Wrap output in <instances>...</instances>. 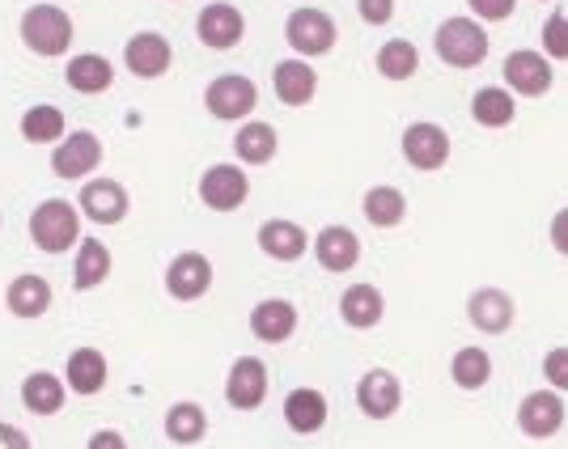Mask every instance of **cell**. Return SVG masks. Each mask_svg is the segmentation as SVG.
Segmentation results:
<instances>
[{
  "mask_svg": "<svg viewBox=\"0 0 568 449\" xmlns=\"http://www.w3.org/2000/svg\"><path fill=\"white\" fill-rule=\"evenodd\" d=\"M94 166H102V141L94 132H69L60 136V149L51 157V170L60 178H85Z\"/></svg>",
  "mask_w": 568,
  "mask_h": 449,
  "instance_id": "cell-12",
  "label": "cell"
},
{
  "mask_svg": "<svg viewBox=\"0 0 568 449\" xmlns=\"http://www.w3.org/2000/svg\"><path fill=\"white\" fill-rule=\"evenodd\" d=\"M284 425L293 428V432H318V428L327 425V399L318 395V390H310V386H297L288 399H284Z\"/></svg>",
  "mask_w": 568,
  "mask_h": 449,
  "instance_id": "cell-23",
  "label": "cell"
},
{
  "mask_svg": "<svg viewBox=\"0 0 568 449\" xmlns=\"http://www.w3.org/2000/svg\"><path fill=\"white\" fill-rule=\"evenodd\" d=\"M64 81H69V90H77V94H102V90H111L115 69H111L106 55L81 51V55H72L69 64H64Z\"/></svg>",
  "mask_w": 568,
  "mask_h": 449,
  "instance_id": "cell-20",
  "label": "cell"
},
{
  "mask_svg": "<svg viewBox=\"0 0 568 449\" xmlns=\"http://www.w3.org/2000/svg\"><path fill=\"white\" fill-rule=\"evenodd\" d=\"M234 153L246 166H263L276 157V127L272 123H246L234 136Z\"/></svg>",
  "mask_w": 568,
  "mask_h": 449,
  "instance_id": "cell-32",
  "label": "cell"
},
{
  "mask_svg": "<svg viewBox=\"0 0 568 449\" xmlns=\"http://www.w3.org/2000/svg\"><path fill=\"white\" fill-rule=\"evenodd\" d=\"M22 402L26 411H34V416H55L64 407V381L55 374H30L22 381Z\"/></svg>",
  "mask_w": 568,
  "mask_h": 449,
  "instance_id": "cell-29",
  "label": "cell"
},
{
  "mask_svg": "<svg viewBox=\"0 0 568 449\" xmlns=\"http://www.w3.org/2000/svg\"><path fill=\"white\" fill-rule=\"evenodd\" d=\"M64 381L77 395H98L106 386V356L98 348H77L69 356V365H64Z\"/></svg>",
  "mask_w": 568,
  "mask_h": 449,
  "instance_id": "cell-25",
  "label": "cell"
},
{
  "mask_svg": "<svg viewBox=\"0 0 568 449\" xmlns=\"http://www.w3.org/2000/svg\"><path fill=\"white\" fill-rule=\"evenodd\" d=\"M123 64H128L132 76L153 81V76H162V72L174 64V51H170V43L158 34V30H141L136 39H128V48H123Z\"/></svg>",
  "mask_w": 568,
  "mask_h": 449,
  "instance_id": "cell-14",
  "label": "cell"
},
{
  "mask_svg": "<svg viewBox=\"0 0 568 449\" xmlns=\"http://www.w3.org/2000/svg\"><path fill=\"white\" fill-rule=\"evenodd\" d=\"M433 48H437V55L450 69H475L488 55V30L475 22V18H450V22L437 25Z\"/></svg>",
  "mask_w": 568,
  "mask_h": 449,
  "instance_id": "cell-3",
  "label": "cell"
},
{
  "mask_svg": "<svg viewBox=\"0 0 568 449\" xmlns=\"http://www.w3.org/2000/svg\"><path fill=\"white\" fill-rule=\"evenodd\" d=\"M246 191H251V183H246L242 166H213L204 170V178H200V200L213 213H234V208H242L246 204Z\"/></svg>",
  "mask_w": 568,
  "mask_h": 449,
  "instance_id": "cell-9",
  "label": "cell"
},
{
  "mask_svg": "<svg viewBox=\"0 0 568 449\" xmlns=\"http://www.w3.org/2000/svg\"><path fill=\"white\" fill-rule=\"evenodd\" d=\"M314 255H318V263H323L327 272H348V267H356V259H361V242H356L353 229L327 225V229L318 234V242H314Z\"/></svg>",
  "mask_w": 568,
  "mask_h": 449,
  "instance_id": "cell-24",
  "label": "cell"
},
{
  "mask_svg": "<svg viewBox=\"0 0 568 449\" xmlns=\"http://www.w3.org/2000/svg\"><path fill=\"white\" fill-rule=\"evenodd\" d=\"M467 4H471V13L479 22H505L518 0H467Z\"/></svg>",
  "mask_w": 568,
  "mask_h": 449,
  "instance_id": "cell-39",
  "label": "cell"
},
{
  "mask_svg": "<svg viewBox=\"0 0 568 449\" xmlns=\"http://www.w3.org/2000/svg\"><path fill=\"white\" fill-rule=\"evenodd\" d=\"M72 18L60 4H30L22 13V43L34 55H64L72 48Z\"/></svg>",
  "mask_w": 568,
  "mask_h": 449,
  "instance_id": "cell-2",
  "label": "cell"
},
{
  "mask_svg": "<svg viewBox=\"0 0 568 449\" xmlns=\"http://www.w3.org/2000/svg\"><path fill=\"white\" fill-rule=\"evenodd\" d=\"M356 13L365 25H386L395 18V0H356Z\"/></svg>",
  "mask_w": 568,
  "mask_h": 449,
  "instance_id": "cell-38",
  "label": "cell"
},
{
  "mask_svg": "<svg viewBox=\"0 0 568 449\" xmlns=\"http://www.w3.org/2000/svg\"><path fill=\"white\" fill-rule=\"evenodd\" d=\"M255 102H260V90H255V81L251 76H216L213 85L204 90V106H209V115L213 119H225V123H234V119H246L255 111Z\"/></svg>",
  "mask_w": 568,
  "mask_h": 449,
  "instance_id": "cell-5",
  "label": "cell"
},
{
  "mask_svg": "<svg viewBox=\"0 0 568 449\" xmlns=\"http://www.w3.org/2000/svg\"><path fill=\"white\" fill-rule=\"evenodd\" d=\"M69 127H64V111L60 106H30L22 115V136L30 144H51L60 141Z\"/></svg>",
  "mask_w": 568,
  "mask_h": 449,
  "instance_id": "cell-33",
  "label": "cell"
},
{
  "mask_svg": "<svg viewBox=\"0 0 568 449\" xmlns=\"http://www.w3.org/2000/svg\"><path fill=\"white\" fill-rule=\"evenodd\" d=\"M544 378L551 381V390H568V348H551L544 356Z\"/></svg>",
  "mask_w": 568,
  "mask_h": 449,
  "instance_id": "cell-37",
  "label": "cell"
},
{
  "mask_svg": "<svg viewBox=\"0 0 568 449\" xmlns=\"http://www.w3.org/2000/svg\"><path fill=\"white\" fill-rule=\"evenodd\" d=\"M403 157L416 170H442L450 157V136L437 123H412L403 132Z\"/></svg>",
  "mask_w": 568,
  "mask_h": 449,
  "instance_id": "cell-8",
  "label": "cell"
},
{
  "mask_svg": "<svg viewBox=\"0 0 568 449\" xmlns=\"http://www.w3.org/2000/svg\"><path fill=\"white\" fill-rule=\"evenodd\" d=\"M356 402H361V411H365L369 420H390L403 402L399 378L386 374V369H369V374L361 378V386H356Z\"/></svg>",
  "mask_w": 568,
  "mask_h": 449,
  "instance_id": "cell-15",
  "label": "cell"
},
{
  "mask_svg": "<svg viewBox=\"0 0 568 449\" xmlns=\"http://www.w3.org/2000/svg\"><path fill=\"white\" fill-rule=\"evenodd\" d=\"M450 374H454V386L479 390V386H488V378H493V360H488L484 348H463V353H454Z\"/></svg>",
  "mask_w": 568,
  "mask_h": 449,
  "instance_id": "cell-34",
  "label": "cell"
},
{
  "mask_svg": "<svg viewBox=\"0 0 568 449\" xmlns=\"http://www.w3.org/2000/svg\"><path fill=\"white\" fill-rule=\"evenodd\" d=\"M77 208H81V216H90L94 225H119L128 216V208H132V200H128V187L115 183V178H94V183L81 187Z\"/></svg>",
  "mask_w": 568,
  "mask_h": 449,
  "instance_id": "cell-6",
  "label": "cell"
},
{
  "mask_svg": "<svg viewBox=\"0 0 568 449\" xmlns=\"http://www.w3.org/2000/svg\"><path fill=\"white\" fill-rule=\"evenodd\" d=\"M505 90L521 98H539L551 90V64L539 51H514L505 60Z\"/></svg>",
  "mask_w": 568,
  "mask_h": 449,
  "instance_id": "cell-13",
  "label": "cell"
},
{
  "mask_svg": "<svg viewBox=\"0 0 568 449\" xmlns=\"http://www.w3.org/2000/svg\"><path fill=\"white\" fill-rule=\"evenodd\" d=\"M204 432H209V416H204L200 402H174L170 407L166 437L174 446H195V441H204Z\"/></svg>",
  "mask_w": 568,
  "mask_h": 449,
  "instance_id": "cell-30",
  "label": "cell"
},
{
  "mask_svg": "<svg viewBox=\"0 0 568 449\" xmlns=\"http://www.w3.org/2000/svg\"><path fill=\"white\" fill-rule=\"evenodd\" d=\"M225 399L237 411H255L267 399V365L255 360V356H237L234 369H230V381H225Z\"/></svg>",
  "mask_w": 568,
  "mask_h": 449,
  "instance_id": "cell-11",
  "label": "cell"
},
{
  "mask_svg": "<svg viewBox=\"0 0 568 449\" xmlns=\"http://www.w3.org/2000/svg\"><path fill=\"white\" fill-rule=\"evenodd\" d=\"M251 331L260 335L263 344H284L288 335L297 331V309L281 302V297H267L251 309Z\"/></svg>",
  "mask_w": 568,
  "mask_h": 449,
  "instance_id": "cell-22",
  "label": "cell"
},
{
  "mask_svg": "<svg viewBox=\"0 0 568 449\" xmlns=\"http://www.w3.org/2000/svg\"><path fill=\"white\" fill-rule=\"evenodd\" d=\"M544 51L547 60H568V18L565 13H551L544 22Z\"/></svg>",
  "mask_w": 568,
  "mask_h": 449,
  "instance_id": "cell-36",
  "label": "cell"
},
{
  "mask_svg": "<svg viewBox=\"0 0 568 449\" xmlns=\"http://www.w3.org/2000/svg\"><path fill=\"white\" fill-rule=\"evenodd\" d=\"M467 318H471L475 331L500 335L509 331V323H514V302L500 288H475L471 302H467Z\"/></svg>",
  "mask_w": 568,
  "mask_h": 449,
  "instance_id": "cell-17",
  "label": "cell"
},
{
  "mask_svg": "<svg viewBox=\"0 0 568 449\" xmlns=\"http://www.w3.org/2000/svg\"><path fill=\"white\" fill-rule=\"evenodd\" d=\"M195 34H200V43L213 51H230L242 43V34H246V18L237 13L234 4H225V0H216V4H204V13L195 18Z\"/></svg>",
  "mask_w": 568,
  "mask_h": 449,
  "instance_id": "cell-7",
  "label": "cell"
},
{
  "mask_svg": "<svg viewBox=\"0 0 568 449\" xmlns=\"http://www.w3.org/2000/svg\"><path fill=\"white\" fill-rule=\"evenodd\" d=\"M272 85H276V98L284 106H306L314 90H318V72L306 60H281L276 72H272Z\"/></svg>",
  "mask_w": 568,
  "mask_h": 449,
  "instance_id": "cell-18",
  "label": "cell"
},
{
  "mask_svg": "<svg viewBox=\"0 0 568 449\" xmlns=\"http://www.w3.org/2000/svg\"><path fill=\"white\" fill-rule=\"evenodd\" d=\"M4 306L13 318H43L51 309V284L43 276H18V280L4 288Z\"/></svg>",
  "mask_w": 568,
  "mask_h": 449,
  "instance_id": "cell-21",
  "label": "cell"
},
{
  "mask_svg": "<svg viewBox=\"0 0 568 449\" xmlns=\"http://www.w3.org/2000/svg\"><path fill=\"white\" fill-rule=\"evenodd\" d=\"M416 69H420V51L412 48L407 39H390V43L378 51V72L386 81H407Z\"/></svg>",
  "mask_w": 568,
  "mask_h": 449,
  "instance_id": "cell-35",
  "label": "cell"
},
{
  "mask_svg": "<svg viewBox=\"0 0 568 449\" xmlns=\"http://www.w3.org/2000/svg\"><path fill=\"white\" fill-rule=\"evenodd\" d=\"M382 309H386V302H382V293L374 288V284H353V288L339 297V314H344V323L356 327V331L378 327Z\"/></svg>",
  "mask_w": 568,
  "mask_h": 449,
  "instance_id": "cell-26",
  "label": "cell"
},
{
  "mask_svg": "<svg viewBox=\"0 0 568 449\" xmlns=\"http://www.w3.org/2000/svg\"><path fill=\"white\" fill-rule=\"evenodd\" d=\"M30 242L43 255H64L81 242V208H72L69 200H43L30 216Z\"/></svg>",
  "mask_w": 568,
  "mask_h": 449,
  "instance_id": "cell-1",
  "label": "cell"
},
{
  "mask_svg": "<svg viewBox=\"0 0 568 449\" xmlns=\"http://www.w3.org/2000/svg\"><path fill=\"white\" fill-rule=\"evenodd\" d=\"M518 115V98L500 85H484L479 94L471 98V119L479 127H509Z\"/></svg>",
  "mask_w": 568,
  "mask_h": 449,
  "instance_id": "cell-27",
  "label": "cell"
},
{
  "mask_svg": "<svg viewBox=\"0 0 568 449\" xmlns=\"http://www.w3.org/2000/svg\"><path fill=\"white\" fill-rule=\"evenodd\" d=\"M518 425L526 437H535V441H544L551 437L556 428L565 425V402H560V390H535V395H526L518 407Z\"/></svg>",
  "mask_w": 568,
  "mask_h": 449,
  "instance_id": "cell-16",
  "label": "cell"
},
{
  "mask_svg": "<svg viewBox=\"0 0 568 449\" xmlns=\"http://www.w3.org/2000/svg\"><path fill=\"white\" fill-rule=\"evenodd\" d=\"M284 39L297 55H327L335 48V22L323 9H293L284 22Z\"/></svg>",
  "mask_w": 568,
  "mask_h": 449,
  "instance_id": "cell-4",
  "label": "cell"
},
{
  "mask_svg": "<svg viewBox=\"0 0 568 449\" xmlns=\"http://www.w3.org/2000/svg\"><path fill=\"white\" fill-rule=\"evenodd\" d=\"M551 246L560 255H568V208H560V213L551 216Z\"/></svg>",
  "mask_w": 568,
  "mask_h": 449,
  "instance_id": "cell-40",
  "label": "cell"
},
{
  "mask_svg": "<svg viewBox=\"0 0 568 449\" xmlns=\"http://www.w3.org/2000/svg\"><path fill=\"white\" fill-rule=\"evenodd\" d=\"M0 441H4V446H13V449H26V446H30V441H26V437L13 425H0Z\"/></svg>",
  "mask_w": 568,
  "mask_h": 449,
  "instance_id": "cell-41",
  "label": "cell"
},
{
  "mask_svg": "<svg viewBox=\"0 0 568 449\" xmlns=\"http://www.w3.org/2000/svg\"><path fill=\"white\" fill-rule=\"evenodd\" d=\"M306 229L302 225H293V221H263L260 225V251L267 259H281V263H293L306 255Z\"/></svg>",
  "mask_w": 568,
  "mask_h": 449,
  "instance_id": "cell-19",
  "label": "cell"
},
{
  "mask_svg": "<svg viewBox=\"0 0 568 449\" xmlns=\"http://www.w3.org/2000/svg\"><path fill=\"white\" fill-rule=\"evenodd\" d=\"M106 276H111V251L102 246V237H81V246H77V272H72V284L85 293V288H98Z\"/></svg>",
  "mask_w": 568,
  "mask_h": 449,
  "instance_id": "cell-28",
  "label": "cell"
},
{
  "mask_svg": "<svg viewBox=\"0 0 568 449\" xmlns=\"http://www.w3.org/2000/svg\"><path fill=\"white\" fill-rule=\"evenodd\" d=\"M361 208H365V221H369V225L395 229L403 221V213H407V200H403V191H395V187H369L365 200H361Z\"/></svg>",
  "mask_w": 568,
  "mask_h": 449,
  "instance_id": "cell-31",
  "label": "cell"
},
{
  "mask_svg": "<svg viewBox=\"0 0 568 449\" xmlns=\"http://www.w3.org/2000/svg\"><path fill=\"white\" fill-rule=\"evenodd\" d=\"M90 449H123V437L119 432H98L94 441H90Z\"/></svg>",
  "mask_w": 568,
  "mask_h": 449,
  "instance_id": "cell-42",
  "label": "cell"
},
{
  "mask_svg": "<svg viewBox=\"0 0 568 449\" xmlns=\"http://www.w3.org/2000/svg\"><path fill=\"white\" fill-rule=\"evenodd\" d=\"M166 288H170V297H179V302L204 297V293L213 288V263H209V255L183 251V255L166 267Z\"/></svg>",
  "mask_w": 568,
  "mask_h": 449,
  "instance_id": "cell-10",
  "label": "cell"
}]
</instances>
